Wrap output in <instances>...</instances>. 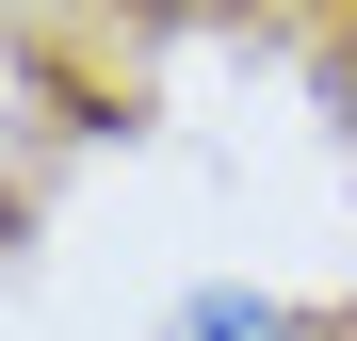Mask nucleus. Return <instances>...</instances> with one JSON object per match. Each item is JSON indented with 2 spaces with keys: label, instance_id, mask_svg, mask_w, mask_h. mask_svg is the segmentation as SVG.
<instances>
[{
  "label": "nucleus",
  "instance_id": "obj_1",
  "mask_svg": "<svg viewBox=\"0 0 357 341\" xmlns=\"http://www.w3.org/2000/svg\"><path fill=\"white\" fill-rule=\"evenodd\" d=\"M162 341H309V325H292V309H260V293H195Z\"/></svg>",
  "mask_w": 357,
  "mask_h": 341
}]
</instances>
